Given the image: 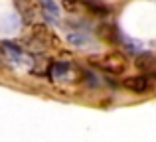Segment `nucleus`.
<instances>
[{
    "mask_svg": "<svg viewBox=\"0 0 156 142\" xmlns=\"http://www.w3.org/2000/svg\"><path fill=\"white\" fill-rule=\"evenodd\" d=\"M99 67H103L107 73H113V75H121L126 71V57L122 54H107L99 59L97 63Z\"/></svg>",
    "mask_w": 156,
    "mask_h": 142,
    "instance_id": "f257e3e1",
    "label": "nucleus"
},
{
    "mask_svg": "<svg viewBox=\"0 0 156 142\" xmlns=\"http://www.w3.org/2000/svg\"><path fill=\"white\" fill-rule=\"evenodd\" d=\"M0 50H2V54H6L10 59H20L22 54H24L22 47L16 46V43H12V42H2L0 43Z\"/></svg>",
    "mask_w": 156,
    "mask_h": 142,
    "instance_id": "423d86ee",
    "label": "nucleus"
},
{
    "mask_svg": "<svg viewBox=\"0 0 156 142\" xmlns=\"http://www.w3.org/2000/svg\"><path fill=\"white\" fill-rule=\"evenodd\" d=\"M146 79H154L156 81V59H154V63L146 69Z\"/></svg>",
    "mask_w": 156,
    "mask_h": 142,
    "instance_id": "f8f14e48",
    "label": "nucleus"
},
{
    "mask_svg": "<svg viewBox=\"0 0 156 142\" xmlns=\"http://www.w3.org/2000/svg\"><path fill=\"white\" fill-rule=\"evenodd\" d=\"M152 63H154V55H152V54H138L134 65H136L140 71H146L150 65H152Z\"/></svg>",
    "mask_w": 156,
    "mask_h": 142,
    "instance_id": "9d476101",
    "label": "nucleus"
},
{
    "mask_svg": "<svg viewBox=\"0 0 156 142\" xmlns=\"http://www.w3.org/2000/svg\"><path fill=\"white\" fill-rule=\"evenodd\" d=\"M32 36L38 38L42 43H53V46H59V40L55 38V34H53L46 24H34V28H32Z\"/></svg>",
    "mask_w": 156,
    "mask_h": 142,
    "instance_id": "f03ea898",
    "label": "nucleus"
},
{
    "mask_svg": "<svg viewBox=\"0 0 156 142\" xmlns=\"http://www.w3.org/2000/svg\"><path fill=\"white\" fill-rule=\"evenodd\" d=\"M93 16H99V18H107L111 14V8L103 2H97V0H79Z\"/></svg>",
    "mask_w": 156,
    "mask_h": 142,
    "instance_id": "20e7f679",
    "label": "nucleus"
},
{
    "mask_svg": "<svg viewBox=\"0 0 156 142\" xmlns=\"http://www.w3.org/2000/svg\"><path fill=\"white\" fill-rule=\"evenodd\" d=\"M97 34H99V38H103L105 42H109V43H119L121 42V34L117 32V28L109 26V24H101V26L97 28Z\"/></svg>",
    "mask_w": 156,
    "mask_h": 142,
    "instance_id": "39448f33",
    "label": "nucleus"
},
{
    "mask_svg": "<svg viewBox=\"0 0 156 142\" xmlns=\"http://www.w3.org/2000/svg\"><path fill=\"white\" fill-rule=\"evenodd\" d=\"M67 40H69V43H71V46H75V47H83L85 43H87V38H85L81 32H75V34H73V32H69V34H67Z\"/></svg>",
    "mask_w": 156,
    "mask_h": 142,
    "instance_id": "9b49d317",
    "label": "nucleus"
},
{
    "mask_svg": "<svg viewBox=\"0 0 156 142\" xmlns=\"http://www.w3.org/2000/svg\"><path fill=\"white\" fill-rule=\"evenodd\" d=\"M34 4H36V0H16V6L22 12L24 22H30L32 20V16H34Z\"/></svg>",
    "mask_w": 156,
    "mask_h": 142,
    "instance_id": "0eeeda50",
    "label": "nucleus"
},
{
    "mask_svg": "<svg viewBox=\"0 0 156 142\" xmlns=\"http://www.w3.org/2000/svg\"><path fill=\"white\" fill-rule=\"evenodd\" d=\"M40 4H42L44 16H46L48 20H55L57 16H59V6H57L53 0H40Z\"/></svg>",
    "mask_w": 156,
    "mask_h": 142,
    "instance_id": "6e6552de",
    "label": "nucleus"
},
{
    "mask_svg": "<svg viewBox=\"0 0 156 142\" xmlns=\"http://www.w3.org/2000/svg\"><path fill=\"white\" fill-rule=\"evenodd\" d=\"M83 77H85V81H87L89 85H93V87H97V85H99V83H97V77L93 75V73H83Z\"/></svg>",
    "mask_w": 156,
    "mask_h": 142,
    "instance_id": "ddd939ff",
    "label": "nucleus"
},
{
    "mask_svg": "<svg viewBox=\"0 0 156 142\" xmlns=\"http://www.w3.org/2000/svg\"><path fill=\"white\" fill-rule=\"evenodd\" d=\"M122 87L129 89V91H133V93H144L146 89H148V79L142 77V75L126 77V79L122 81Z\"/></svg>",
    "mask_w": 156,
    "mask_h": 142,
    "instance_id": "7ed1b4c3",
    "label": "nucleus"
},
{
    "mask_svg": "<svg viewBox=\"0 0 156 142\" xmlns=\"http://www.w3.org/2000/svg\"><path fill=\"white\" fill-rule=\"evenodd\" d=\"M63 6L67 8V10H77V2H73V0H63Z\"/></svg>",
    "mask_w": 156,
    "mask_h": 142,
    "instance_id": "4468645a",
    "label": "nucleus"
},
{
    "mask_svg": "<svg viewBox=\"0 0 156 142\" xmlns=\"http://www.w3.org/2000/svg\"><path fill=\"white\" fill-rule=\"evenodd\" d=\"M67 71H69V63L67 61H53L51 63V77H55V79L65 77Z\"/></svg>",
    "mask_w": 156,
    "mask_h": 142,
    "instance_id": "1a4fd4ad",
    "label": "nucleus"
}]
</instances>
